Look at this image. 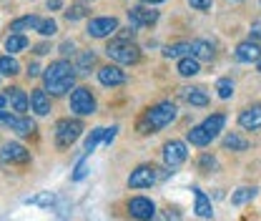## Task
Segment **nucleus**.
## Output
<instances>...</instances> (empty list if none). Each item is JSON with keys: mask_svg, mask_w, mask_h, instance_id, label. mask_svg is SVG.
I'll return each mask as SVG.
<instances>
[{"mask_svg": "<svg viewBox=\"0 0 261 221\" xmlns=\"http://www.w3.org/2000/svg\"><path fill=\"white\" fill-rule=\"evenodd\" d=\"M73 70H75V68H70L68 61H56V63H50L45 68V73H43L45 88H48L53 95H63L65 91H70L73 83H75V73H73Z\"/></svg>", "mask_w": 261, "mask_h": 221, "instance_id": "nucleus-1", "label": "nucleus"}, {"mask_svg": "<svg viewBox=\"0 0 261 221\" xmlns=\"http://www.w3.org/2000/svg\"><path fill=\"white\" fill-rule=\"evenodd\" d=\"M176 116H178V113H176V106H173L171 101H163V103L148 108V111L143 113V118L138 121V131H141V133H156V131L166 128L168 124H173Z\"/></svg>", "mask_w": 261, "mask_h": 221, "instance_id": "nucleus-2", "label": "nucleus"}, {"mask_svg": "<svg viewBox=\"0 0 261 221\" xmlns=\"http://www.w3.org/2000/svg\"><path fill=\"white\" fill-rule=\"evenodd\" d=\"M106 56L111 58V61H116V63H123V65H133L138 63V58H141V51L130 43V40H113V43H108V48H106Z\"/></svg>", "mask_w": 261, "mask_h": 221, "instance_id": "nucleus-3", "label": "nucleus"}, {"mask_svg": "<svg viewBox=\"0 0 261 221\" xmlns=\"http://www.w3.org/2000/svg\"><path fill=\"white\" fill-rule=\"evenodd\" d=\"M81 131H83V124H81V121H70V118L58 121V124H56V143H58L61 149H68L70 143L78 141Z\"/></svg>", "mask_w": 261, "mask_h": 221, "instance_id": "nucleus-4", "label": "nucleus"}, {"mask_svg": "<svg viewBox=\"0 0 261 221\" xmlns=\"http://www.w3.org/2000/svg\"><path fill=\"white\" fill-rule=\"evenodd\" d=\"M70 108L78 116H91V113H96V98L91 95L88 88H75L70 93Z\"/></svg>", "mask_w": 261, "mask_h": 221, "instance_id": "nucleus-5", "label": "nucleus"}, {"mask_svg": "<svg viewBox=\"0 0 261 221\" xmlns=\"http://www.w3.org/2000/svg\"><path fill=\"white\" fill-rule=\"evenodd\" d=\"M156 184V168L153 166H138L133 168L128 176V186L130 189H151Z\"/></svg>", "mask_w": 261, "mask_h": 221, "instance_id": "nucleus-6", "label": "nucleus"}, {"mask_svg": "<svg viewBox=\"0 0 261 221\" xmlns=\"http://www.w3.org/2000/svg\"><path fill=\"white\" fill-rule=\"evenodd\" d=\"M128 211H130V216H136L138 221H151L153 216H156V206H153V201L146 199V196H136V199H130Z\"/></svg>", "mask_w": 261, "mask_h": 221, "instance_id": "nucleus-7", "label": "nucleus"}, {"mask_svg": "<svg viewBox=\"0 0 261 221\" xmlns=\"http://www.w3.org/2000/svg\"><path fill=\"white\" fill-rule=\"evenodd\" d=\"M186 143H181V141H168L166 146H163V161H166V166L168 168H178L184 161H186Z\"/></svg>", "mask_w": 261, "mask_h": 221, "instance_id": "nucleus-8", "label": "nucleus"}, {"mask_svg": "<svg viewBox=\"0 0 261 221\" xmlns=\"http://www.w3.org/2000/svg\"><path fill=\"white\" fill-rule=\"evenodd\" d=\"M159 20V10H148V8H130L128 10V23L130 28H143V26H153Z\"/></svg>", "mask_w": 261, "mask_h": 221, "instance_id": "nucleus-9", "label": "nucleus"}, {"mask_svg": "<svg viewBox=\"0 0 261 221\" xmlns=\"http://www.w3.org/2000/svg\"><path fill=\"white\" fill-rule=\"evenodd\" d=\"M118 31V20L116 18H93L88 23V35L91 38H108Z\"/></svg>", "mask_w": 261, "mask_h": 221, "instance_id": "nucleus-10", "label": "nucleus"}, {"mask_svg": "<svg viewBox=\"0 0 261 221\" xmlns=\"http://www.w3.org/2000/svg\"><path fill=\"white\" fill-rule=\"evenodd\" d=\"M236 61L241 63H259L261 61V45L256 40H244L236 45Z\"/></svg>", "mask_w": 261, "mask_h": 221, "instance_id": "nucleus-11", "label": "nucleus"}, {"mask_svg": "<svg viewBox=\"0 0 261 221\" xmlns=\"http://www.w3.org/2000/svg\"><path fill=\"white\" fill-rule=\"evenodd\" d=\"M0 158H3L5 163H28V161H31V151L23 149L20 143H5V146L0 149Z\"/></svg>", "mask_w": 261, "mask_h": 221, "instance_id": "nucleus-12", "label": "nucleus"}, {"mask_svg": "<svg viewBox=\"0 0 261 221\" xmlns=\"http://www.w3.org/2000/svg\"><path fill=\"white\" fill-rule=\"evenodd\" d=\"M98 81L103 86H123L126 83V73L118 68V65H103L98 70Z\"/></svg>", "mask_w": 261, "mask_h": 221, "instance_id": "nucleus-13", "label": "nucleus"}, {"mask_svg": "<svg viewBox=\"0 0 261 221\" xmlns=\"http://www.w3.org/2000/svg\"><path fill=\"white\" fill-rule=\"evenodd\" d=\"M239 124H241V128H246V131H256V128H261V106L246 108V111L239 116Z\"/></svg>", "mask_w": 261, "mask_h": 221, "instance_id": "nucleus-14", "label": "nucleus"}, {"mask_svg": "<svg viewBox=\"0 0 261 221\" xmlns=\"http://www.w3.org/2000/svg\"><path fill=\"white\" fill-rule=\"evenodd\" d=\"M8 101H10V106H13L15 113H25L31 108V98L23 93L20 88H8Z\"/></svg>", "mask_w": 261, "mask_h": 221, "instance_id": "nucleus-15", "label": "nucleus"}, {"mask_svg": "<svg viewBox=\"0 0 261 221\" xmlns=\"http://www.w3.org/2000/svg\"><path fill=\"white\" fill-rule=\"evenodd\" d=\"M194 191V199H196V206L194 211L201 216V219H211L214 216V209H211V201H208V196L203 193L201 189H191Z\"/></svg>", "mask_w": 261, "mask_h": 221, "instance_id": "nucleus-16", "label": "nucleus"}, {"mask_svg": "<svg viewBox=\"0 0 261 221\" xmlns=\"http://www.w3.org/2000/svg\"><path fill=\"white\" fill-rule=\"evenodd\" d=\"M191 56L196 61H214L216 51H214V45L208 40H194L191 43Z\"/></svg>", "mask_w": 261, "mask_h": 221, "instance_id": "nucleus-17", "label": "nucleus"}, {"mask_svg": "<svg viewBox=\"0 0 261 221\" xmlns=\"http://www.w3.org/2000/svg\"><path fill=\"white\" fill-rule=\"evenodd\" d=\"M31 108L38 116H48V113H50V98H48V93H45V91H33Z\"/></svg>", "mask_w": 261, "mask_h": 221, "instance_id": "nucleus-18", "label": "nucleus"}, {"mask_svg": "<svg viewBox=\"0 0 261 221\" xmlns=\"http://www.w3.org/2000/svg\"><path fill=\"white\" fill-rule=\"evenodd\" d=\"M201 126L206 128V133H208L211 138H216L219 131H224V126H226V116H224V113H214V116H208Z\"/></svg>", "mask_w": 261, "mask_h": 221, "instance_id": "nucleus-19", "label": "nucleus"}, {"mask_svg": "<svg viewBox=\"0 0 261 221\" xmlns=\"http://www.w3.org/2000/svg\"><path fill=\"white\" fill-rule=\"evenodd\" d=\"M254 196H256V186H241L239 191L231 193V204H233V206H244V204H249Z\"/></svg>", "mask_w": 261, "mask_h": 221, "instance_id": "nucleus-20", "label": "nucleus"}, {"mask_svg": "<svg viewBox=\"0 0 261 221\" xmlns=\"http://www.w3.org/2000/svg\"><path fill=\"white\" fill-rule=\"evenodd\" d=\"M5 48H8L10 53H20V51L28 48V38H25L23 33H10L8 40H5Z\"/></svg>", "mask_w": 261, "mask_h": 221, "instance_id": "nucleus-21", "label": "nucleus"}, {"mask_svg": "<svg viewBox=\"0 0 261 221\" xmlns=\"http://www.w3.org/2000/svg\"><path fill=\"white\" fill-rule=\"evenodd\" d=\"M186 138H189L194 146H208V143L214 141V138L206 133V128H203V126H194L189 133H186Z\"/></svg>", "mask_w": 261, "mask_h": 221, "instance_id": "nucleus-22", "label": "nucleus"}, {"mask_svg": "<svg viewBox=\"0 0 261 221\" xmlns=\"http://www.w3.org/2000/svg\"><path fill=\"white\" fill-rule=\"evenodd\" d=\"M40 26V18L35 15H25V18H18L10 23V31L13 33H23V31H31V28H38Z\"/></svg>", "mask_w": 261, "mask_h": 221, "instance_id": "nucleus-23", "label": "nucleus"}, {"mask_svg": "<svg viewBox=\"0 0 261 221\" xmlns=\"http://www.w3.org/2000/svg\"><path fill=\"white\" fill-rule=\"evenodd\" d=\"M198 70H201V68H198V61H196L194 56H184V58L178 61V73H181L184 78H191Z\"/></svg>", "mask_w": 261, "mask_h": 221, "instance_id": "nucleus-24", "label": "nucleus"}, {"mask_svg": "<svg viewBox=\"0 0 261 221\" xmlns=\"http://www.w3.org/2000/svg\"><path fill=\"white\" fill-rule=\"evenodd\" d=\"M224 149H231V151H246L249 149V141L239 133H228L224 138Z\"/></svg>", "mask_w": 261, "mask_h": 221, "instance_id": "nucleus-25", "label": "nucleus"}, {"mask_svg": "<svg viewBox=\"0 0 261 221\" xmlns=\"http://www.w3.org/2000/svg\"><path fill=\"white\" fill-rule=\"evenodd\" d=\"M184 98L191 106H208V95L203 93L201 88H184Z\"/></svg>", "mask_w": 261, "mask_h": 221, "instance_id": "nucleus-26", "label": "nucleus"}, {"mask_svg": "<svg viewBox=\"0 0 261 221\" xmlns=\"http://www.w3.org/2000/svg\"><path fill=\"white\" fill-rule=\"evenodd\" d=\"M166 58H184V56H191V43H176V45H168L163 51Z\"/></svg>", "mask_w": 261, "mask_h": 221, "instance_id": "nucleus-27", "label": "nucleus"}, {"mask_svg": "<svg viewBox=\"0 0 261 221\" xmlns=\"http://www.w3.org/2000/svg\"><path fill=\"white\" fill-rule=\"evenodd\" d=\"M96 63V53H91V51H83L81 56H78V63H75V70L78 73H88L91 70V65Z\"/></svg>", "mask_w": 261, "mask_h": 221, "instance_id": "nucleus-28", "label": "nucleus"}, {"mask_svg": "<svg viewBox=\"0 0 261 221\" xmlns=\"http://www.w3.org/2000/svg\"><path fill=\"white\" fill-rule=\"evenodd\" d=\"M20 70V65L15 58H10V56H3L0 58V76H15Z\"/></svg>", "mask_w": 261, "mask_h": 221, "instance_id": "nucleus-29", "label": "nucleus"}, {"mask_svg": "<svg viewBox=\"0 0 261 221\" xmlns=\"http://www.w3.org/2000/svg\"><path fill=\"white\" fill-rule=\"evenodd\" d=\"M103 133H106V128H93V131H91V136L86 138V151H88V154L96 149L98 141H103Z\"/></svg>", "mask_w": 261, "mask_h": 221, "instance_id": "nucleus-30", "label": "nucleus"}, {"mask_svg": "<svg viewBox=\"0 0 261 221\" xmlns=\"http://www.w3.org/2000/svg\"><path fill=\"white\" fill-rule=\"evenodd\" d=\"M216 91H219V98H231V95H233V83H231L228 78H221V81L216 83Z\"/></svg>", "mask_w": 261, "mask_h": 221, "instance_id": "nucleus-31", "label": "nucleus"}, {"mask_svg": "<svg viewBox=\"0 0 261 221\" xmlns=\"http://www.w3.org/2000/svg\"><path fill=\"white\" fill-rule=\"evenodd\" d=\"M56 201V196L53 193H40V196H33V199H28L25 204H33V206H50Z\"/></svg>", "mask_w": 261, "mask_h": 221, "instance_id": "nucleus-32", "label": "nucleus"}, {"mask_svg": "<svg viewBox=\"0 0 261 221\" xmlns=\"http://www.w3.org/2000/svg\"><path fill=\"white\" fill-rule=\"evenodd\" d=\"M38 33L40 35H56L58 33V26H56V20H40V26H38Z\"/></svg>", "mask_w": 261, "mask_h": 221, "instance_id": "nucleus-33", "label": "nucleus"}, {"mask_svg": "<svg viewBox=\"0 0 261 221\" xmlns=\"http://www.w3.org/2000/svg\"><path fill=\"white\" fill-rule=\"evenodd\" d=\"M83 15H86V8H83V5H75V8H70V10L65 13L68 23H75V20H81Z\"/></svg>", "mask_w": 261, "mask_h": 221, "instance_id": "nucleus-34", "label": "nucleus"}, {"mask_svg": "<svg viewBox=\"0 0 261 221\" xmlns=\"http://www.w3.org/2000/svg\"><path fill=\"white\" fill-rule=\"evenodd\" d=\"M189 5L196 10H208L211 8V0H189Z\"/></svg>", "mask_w": 261, "mask_h": 221, "instance_id": "nucleus-35", "label": "nucleus"}, {"mask_svg": "<svg viewBox=\"0 0 261 221\" xmlns=\"http://www.w3.org/2000/svg\"><path fill=\"white\" fill-rule=\"evenodd\" d=\"M198 166H201V168H214V166H216V158L214 156H201L198 158Z\"/></svg>", "mask_w": 261, "mask_h": 221, "instance_id": "nucleus-36", "label": "nucleus"}, {"mask_svg": "<svg viewBox=\"0 0 261 221\" xmlns=\"http://www.w3.org/2000/svg\"><path fill=\"white\" fill-rule=\"evenodd\" d=\"M83 176H86V158L78 163V168H75V174H73V181H81Z\"/></svg>", "mask_w": 261, "mask_h": 221, "instance_id": "nucleus-37", "label": "nucleus"}, {"mask_svg": "<svg viewBox=\"0 0 261 221\" xmlns=\"http://www.w3.org/2000/svg\"><path fill=\"white\" fill-rule=\"evenodd\" d=\"M159 221H181V216H178V211H171V209H168V211H163L161 214V219Z\"/></svg>", "mask_w": 261, "mask_h": 221, "instance_id": "nucleus-38", "label": "nucleus"}, {"mask_svg": "<svg viewBox=\"0 0 261 221\" xmlns=\"http://www.w3.org/2000/svg\"><path fill=\"white\" fill-rule=\"evenodd\" d=\"M116 131H118V126H111V128H106V133H103V143H111V141L116 138Z\"/></svg>", "mask_w": 261, "mask_h": 221, "instance_id": "nucleus-39", "label": "nucleus"}, {"mask_svg": "<svg viewBox=\"0 0 261 221\" xmlns=\"http://www.w3.org/2000/svg\"><path fill=\"white\" fill-rule=\"evenodd\" d=\"M28 76H31V78L40 76V65H38V63H31V65H28Z\"/></svg>", "mask_w": 261, "mask_h": 221, "instance_id": "nucleus-40", "label": "nucleus"}, {"mask_svg": "<svg viewBox=\"0 0 261 221\" xmlns=\"http://www.w3.org/2000/svg\"><path fill=\"white\" fill-rule=\"evenodd\" d=\"M251 35H254V38H261V20L251 26Z\"/></svg>", "mask_w": 261, "mask_h": 221, "instance_id": "nucleus-41", "label": "nucleus"}, {"mask_svg": "<svg viewBox=\"0 0 261 221\" xmlns=\"http://www.w3.org/2000/svg\"><path fill=\"white\" fill-rule=\"evenodd\" d=\"M61 53H73V43H63L61 45Z\"/></svg>", "mask_w": 261, "mask_h": 221, "instance_id": "nucleus-42", "label": "nucleus"}, {"mask_svg": "<svg viewBox=\"0 0 261 221\" xmlns=\"http://www.w3.org/2000/svg\"><path fill=\"white\" fill-rule=\"evenodd\" d=\"M48 8H50V10H58V8H61V0H48Z\"/></svg>", "mask_w": 261, "mask_h": 221, "instance_id": "nucleus-43", "label": "nucleus"}, {"mask_svg": "<svg viewBox=\"0 0 261 221\" xmlns=\"http://www.w3.org/2000/svg\"><path fill=\"white\" fill-rule=\"evenodd\" d=\"M35 53H38V56H43V53H48V45H38V48H35Z\"/></svg>", "mask_w": 261, "mask_h": 221, "instance_id": "nucleus-44", "label": "nucleus"}, {"mask_svg": "<svg viewBox=\"0 0 261 221\" xmlns=\"http://www.w3.org/2000/svg\"><path fill=\"white\" fill-rule=\"evenodd\" d=\"M5 106H8V95H0V111H5Z\"/></svg>", "mask_w": 261, "mask_h": 221, "instance_id": "nucleus-45", "label": "nucleus"}, {"mask_svg": "<svg viewBox=\"0 0 261 221\" xmlns=\"http://www.w3.org/2000/svg\"><path fill=\"white\" fill-rule=\"evenodd\" d=\"M141 3H151V5H156V3H163V0H141Z\"/></svg>", "mask_w": 261, "mask_h": 221, "instance_id": "nucleus-46", "label": "nucleus"}, {"mask_svg": "<svg viewBox=\"0 0 261 221\" xmlns=\"http://www.w3.org/2000/svg\"><path fill=\"white\" fill-rule=\"evenodd\" d=\"M256 65H259V70H261V61H259V63H256Z\"/></svg>", "mask_w": 261, "mask_h": 221, "instance_id": "nucleus-47", "label": "nucleus"}]
</instances>
